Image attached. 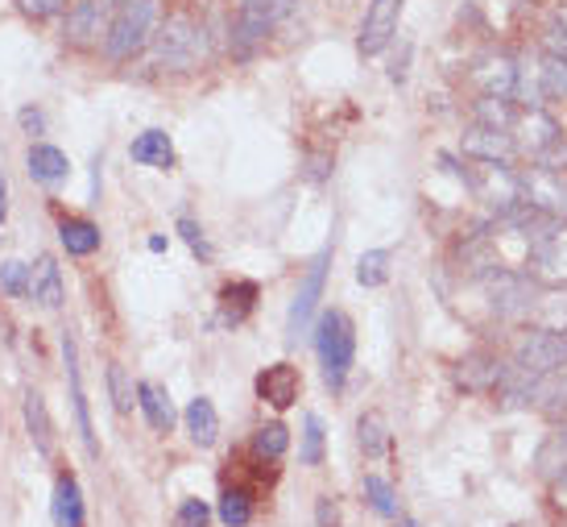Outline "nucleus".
<instances>
[{
	"label": "nucleus",
	"instance_id": "obj_1",
	"mask_svg": "<svg viewBox=\"0 0 567 527\" xmlns=\"http://www.w3.org/2000/svg\"><path fill=\"white\" fill-rule=\"evenodd\" d=\"M154 25H158V4L154 0H116L104 34V55L112 63L137 58L154 42Z\"/></svg>",
	"mask_w": 567,
	"mask_h": 527
},
{
	"label": "nucleus",
	"instance_id": "obj_2",
	"mask_svg": "<svg viewBox=\"0 0 567 527\" xmlns=\"http://www.w3.org/2000/svg\"><path fill=\"white\" fill-rule=\"evenodd\" d=\"M315 353H320V365H323V382H327L332 391H344V382L353 374L356 332H353V320L340 308L320 316V325H315Z\"/></svg>",
	"mask_w": 567,
	"mask_h": 527
},
{
	"label": "nucleus",
	"instance_id": "obj_3",
	"mask_svg": "<svg viewBox=\"0 0 567 527\" xmlns=\"http://www.w3.org/2000/svg\"><path fill=\"white\" fill-rule=\"evenodd\" d=\"M480 287L489 295V308H493L497 320H531L534 308H538V283L531 274L510 271V266H489L480 271Z\"/></svg>",
	"mask_w": 567,
	"mask_h": 527
},
{
	"label": "nucleus",
	"instance_id": "obj_4",
	"mask_svg": "<svg viewBox=\"0 0 567 527\" xmlns=\"http://www.w3.org/2000/svg\"><path fill=\"white\" fill-rule=\"evenodd\" d=\"M154 58L158 67H170V72H191L208 58V30L187 13L166 18L154 34Z\"/></svg>",
	"mask_w": 567,
	"mask_h": 527
},
{
	"label": "nucleus",
	"instance_id": "obj_5",
	"mask_svg": "<svg viewBox=\"0 0 567 527\" xmlns=\"http://www.w3.org/2000/svg\"><path fill=\"white\" fill-rule=\"evenodd\" d=\"M282 21V0H241L232 18V55L253 58Z\"/></svg>",
	"mask_w": 567,
	"mask_h": 527
},
{
	"label": "nucleus",
	"instance_id": "obj_6",
	"mask_svg": "<svg viewBox=\"0 0 567 527\" xmlns=\"http://www.w3.org/2000/svg\"><path fill=\"white\" fill-rule=\"evenodd\" d=\"M567 365V341L559 332H551V328H531L522 341L514 345V365L518 374H526V378H547L555 370H564Z\"/></svg>",
	"mask_w": 567,
	"mask_h": 527
},
{
	"label": "nucleus",
	"instance_id": "obj_7",
	"mask_svg": "<svg viewBox=\"0 0 567 527\" xmlns=\"http://www.w3.org/2000/svg\"><path fill=\"white\" fill-rule=\"evenodd\" d=\"M518 183H522V204L543 212L551 220H567V175L555 171V166L534 163L531 171H518Z\"/></svg>",
	"mask_w": 567,
	"mask_h": 527
},
{
	"label": "nucleus",
	"instance_id": "obj_8",
	"mask_svg": "<svg viewBox=\"0 0 567 527\" xmlns=\"http://www.w3.org/2000/svg\"><path fill=\"white\" fill-rule=\"evenodd\" d=\"M464 179H468V187L477 191V200L489 204L497 217L522 204V183H518V171H510L505 163H477L472 171H464Z\"/></svg>",
	"mask_w": 567,
	"mask_h": 527
},
{
	"label": "nucleus",
	"instance_id": "obj_9",
	"mask_svg": "<svg viewBox=\"0 0 567 527\" xmlns=\"http://www.w3.org/2000/svg\"><path fill=\"white\" fill-rule=\"evenodd\" d=\"M526 274L538 287H567V229L564 224H547V233L534 241L531 257H526Z\"/></svg>",
	"mask_w": 567,
	"mask_h": 527
},
{
	"label": "nucleus",
	"instance_id": "obj_10",
	"mask_svg": "<svg viewBox=\"0 0 567 527\" xmlns=\"http://www.w3.org/2000/svg\"><path fill=\"white\" fill-rule=\"evenodd\" d=\"M510 138H514L518 154H526L534 163H543L551 150L564 142V133L555 125V117H547L543 109H522L514 112V121H510Z\"/></svg>",
	"mask_w": 567,
	"mask_h": 527
},
{
	"label": "nucleus",
	"instance_id": "obj_11",
	"mask_svg": "<svg viewBox=\"0 0 567 527\" xmlns=\"http://www.w3.org/2000/svg\"><path fill=\"white\" fill-rule=\"evenodd\" d=\"M407 0H369L365 18H360V34H356V51L365 58H377L398 34V21H402Z\"/></svg>",
	"mask_w": 567,
	"mask_h": 527
},
{
	"label": "nucleus",
	"instance_id": "obj_12",
	"mask_svg": "<svg viewBox=\"0 0 567 527\" xmlns=\"http://www.w3.org/2000/svg\"><path fill=\"white\" fill-rule=\"evenodd\" d=\"M112 4L116 0H75L67 18H63V37L79 51L100 46L108 34V21H112Z\"/></svg>",
	"mask_w": 567,
	"mask_h": 527
},
{
	"label": "nucleus",
	"instance_id": "obj_13",
	"mask_svg": "<svg viewBox=\"0 0 567 527\" xmlns=\"http://www.w3.org/2000/svg\"><path fill=\"white\" fill-rule=\"evenodd\" d=\"M464 154L472 163H510L518 154L510 129H493V125H472L464 133Z\"/></svg>",
	"mask_w": 567,
	"mask_h": 527
},
{
	"label": "nucleus",
	"instance_id": "obj_14",
	"mask_svg": "<svg viewBox=\"0 0 567 527\" xmlns=\"http://www.w3.org/2000/svg\"><path fill=\"white\" fill-rule=\"evenodd\" d=\"M327 262H332V250H323V254L311 262L299 295H294V304H290V332H294V337H299L302 328L311 325V316H315V304H320V295H323V278H327Z\"/></svg>",
	"mask_w": 567,
	"mask_h": 527
},
{
	"label": "nucleus",
	"instance_id": "obj_15",
	"mask_svg": "<svg viewBox=\"0 0 567 527\" xmlns=\"http://www.w3.org/2000/svg\"><path fill=\"white\" fill-rule=\"evenodd\" d=\"M299 391H302V378L290 362H274L257 374V395H262L269 407H278V411H286L290 403L299 399Z\"/></svg>",
	"mask_w": 567,
	"mask_h": 527
},
{
	"label": "nucleus",
	"instance_id": "obj_16",
	"mask_svg": "<svg viewBox=\"0 0 567 527\" xmlns=\"http://www.w3.org/2000/svg\"><path fill=\"white\" fill-rule=\"evenodd\" d=\"M63 358H67V382H71V407H75V424H79V437L88 444V453L96 457V432H91V416H88V395H84V378H79V353H75V337L63 332Z\"/></svg>",
	"mask_w": 567,
	"mask_h": 527
},
{
	"label": "nucleus",
	"instance_id": "obj_17",
	"mask_svg": "<svg viewBox=\"0 0 567 527\" xmlns=\"http://www.w3.org/2000/svg\"><path fill=\"white\" fill-rule=\"evenodd\" d=\"M472 79H477V88L485 91V96H497V100H514L518 58H510V55H489L477 67V72H472Z\"/></svg>",
	"mask_w": 567,
	"mask_h": 527
},
{
	"label": "nucleus",
	"instance_id": "obj_18",
	"mask_svg": "<svg viewBox=\"0 0 567 527\" xmlns=\"http://www.w3.org/2000/svg\"><path fill=\"white\" fill-rule=\"evenodd\" d=\"M30 295H34L37 308L46 311H58L63 308V271H58V262L51 254H42L30 266Z\"/></svg>",
	"mask_w": 567,
	"mask_h": 527
},
{
	"label": "nucleus",
	"instance_id": "obj_19",
	"mask_svg": "<svg viewBox=\"0 0 567 527\" xmlns=\"http://www.w3.org/2000/svg\"><path fill=\"white\" fill-rule=\"evenodd\" d=\"M501 378H505V365L497 362L493 353H468L456 370V382L464 391H497Z\"/></svg>",
	"mask_w": 567,
	"mask_h": 527
},
{
	"label": "nucleus",
	"instance_id": "obj_20",
	"mask_svg": "<svg viewBox=\"0 0 567 527\" xmlns=\"http://www.w3.org/2000/svg\"><path fill=\"white\" fill-rule=\"evenodd\" d=\"M51 515L58 527H84V519H88V510H84V491H79V482H75L71 473H63V477L54 482Z\"/></svg>",
	"mask_w": 567,
	"mask_h": 527
},
{
	"label": "nucleus",
	"instance_id": "obj_21",
	"mask_svg": "<svg viewBox=\"0 0 567 527\" xmlns=\"http://www.w3.org/2000/svg\"><path fill=\"white\" fill-rule=\"evenodd\" d=\"M25 166H30V175H34L37 183H46V187H58V183L71 175L67 154H63L58 146H46V142L30 146V154H25Z\"/></svg>",
	"mask_w": 567,
	"mask_h": 527
},
{
	"label": "nucleus",
	"instance_id": "obj_22",
	"mask_svg": "<svg viewBox=\"0 0 567 527\" xmlns=\"http://www.w3.org/2000/svg\"><path fill=\"white\" fill-rule=\"evenodd\" d=\"M129 158L137 166H154V171H170L175 166V142L162 129H145L142 138L129 146Z\"/></svg>",
	"mask_w": 567,
	"mask_h": 527
},
{
	"label": "nucleus",
	"instance_id": "obj_23",
	"mask_svg": "<svg viewBox=\"0 0 567 527\" xmlns=\"http://www.w3.org/2000/svg\"><path fill=\"white\" fill-rule=\"evenodd\" d=\"M137 407L145 411L154 432H170L175 428V403H170L166 386H158V382H137Z\"/></svg>",
	"mask_w": 567,
	"mask_h": 527
},
{
	"label": "nucleus",
	"instance_id": "obj_24",
	"mask_svg": "<svg viewBox=\"0 0 567 527\" xmlns=\"http://www.w3.org/2000/svg\"><path fill=\"white\" fill-rule=\"evenodd\" d=\"M182 424H187V437L196 440L199 449H212L215 437H220V416H215V403L212 399H191L187 411H182Z\"/></svg>",
	"mask_w": 567,
	"mask_h": 527
},
{
	"label": "nucleus",
	"instance_id": "obj_25",
	"mask_svg": "<svg viewBox=\"0 0 567 527\" xmlns=\"http://www.w3.org/2000/svg\"><path fill=\"white\" fill-rule=\"evenodd\" d=\"M58 241H63V250L75 257H88L100 250V229L84 217H67L58 224Z\"/></svg>",
	"mask_w": 567,
	"mask_h": 527
},
{
	"label": "nucleus",
	"instance_id": "obj_26",
	"mask_svg": "<svg viewBox=\"0 0 567 527\" xmlns=\"http://www.w3.org/2000/svg\"><path fill=\"white\" fill-rule=\"evenodd\" d=\"M25 428H30V437H34V449L42 457L54 453V424H51V411H46V399L30 391L25 395Z\"/></svg>",
	"mask_w": 567,
	"mask_h": 527
},
{
	"label": "nucleus",
	"instance_id": "obj_27",
	"mask_svg": "<svg viewBox=\"0 0 567 527\" xmlns=\"http://www.w3.org/2000/svg\"><path fill=\"white\" fill-rule=\"evenodd\" d=\"M253 304H257V283H248V278L229 283V287L220 292V320H224V325H241L248 311H253Z\"/></svg>",
	"mask_w": 567,
	"mask_h": 527
},
{
	"label": "nucleus",
	"instance_id": "obj_28",
	"mask_svg": "<svg viewBox=\"0 0 567 527\" xmlns=\"http://www.w3.org/2000/svg\"><path fill=\"white\" fill-rule=\"evenodd\" d=\"M534 72H538V91H543V100H564L567 96V58L547 51V55L534 63Z\"/></svg>",
	"mask_w": 567,
	"mask_h": 527
},
{
	"label": "nucleus",
	"instance_id": "obj_29",
	"mask_svg": "<svg viewBox=\"0 0 567 527\" xmlns=\"http://www.w3.org/2000/svg\"><path fill=\"white\" fill-rule=\"evenodd\" d=\"M356 432H360V449H365V457H373V461H377V457L390 453V428H386V416H381V411L360 416Z\"/></svg>",
	"mask_w": 567,
	"mask_h": 527
},
{
	"label": "nucleus",
	"instance_id": "obj_30",
	"mask_svg": "<svg viewBox=\"0 0 567 527\" xmlns=\"http://www.w3.org/2000/svg\"><path fill=\"white\" fill-rule=\"evenodd\" d=\"M538 473L551 482H564L567 477V428L564 432H551L547 444L538 449Z\"/></svg>",
	"mask_w": 567,
	"mask_h": 527
},
{
	"label": "nucleus",
	"instance_id": "obj_31",
	"mask_svg": "<svg viewBox=\"0 0 567 527\" xmlns=\"http://www.w3.org/2000/svg\"><path fill=\"white\" fill-rule=\"evenodd\" d=\"M220 519H224V527H248V519H253V494L245 486H229L220 494Z\"/></svg>",
	"mask_w": 567,
	"mask_h": 527
},
{
	"label": "nucleus",
	"instance_id": "obj_32",
	"mask_svg": "<svg viewBox=\"0 0 567 527\" xmlns=\"http://www.w3.org/2000/svg\"><path fill=\"white\" fill-rule=\"evenodd\" d=\"M290 449V428L286 424H262L257 432H253V453L257 457H266V461H278V457Z\"/></svg>",
	"mask_w": 567,
	"mask_h": 527
},
{
	"label": "nucleus",
	"instance_id": "obj_33",
	"mask_svg": "<svg viewBox=\"0 0 567 527\" xmlns=\"http://www.w3.org/2000/svg\"><path fill=\"white\" fill-rule=\"evenodd\" d=\"M390 278V250H369L356 262V283L360 287H381Z\"/></svg>",
	"mask_w": 567,
	"mask_h": 527
},
{
	"label": "nucleus",
	"instance_id": "obj_34",
	"mask_svg": "<svg viewBox=\"0 0 567 527\" xmlns=\"http://www.w3.org/2000/svg\"><path fill=\"white\" fill-rule=\"evenodd\" d=\"M365 498H369V507L377 510V515H386V519L398 515V494H393V486L381 473H369V477H365Z\"/></svg>",
	"mask_w": 567,
	"mask_h": 527
},
{
	"label": "nucleus",
	"instance_id": "obj_35",
	"mask_svg": "<svg viewBox=\"0 0 567 527\" xmlns=\"http://www.w3.org/2000/svg\"><path fill=\"white\" fill-rule=\"evenodd\" d=\"M108 395H112V407L121 411V416H129L133 411V382H129V374H124L121 362H108Z\"/></svg>",
	"mask_w": 567,
	"mask_h": 527
},
{
	"label": "nucleus",
	"instance_id": "obj_36",
	"mask_svg": "<svg viewBox=\"0 0 567 527\" xmlns=\"http://www.w3.org/2000/svg\"><path fill=\"white\" fill-rule=\"evenodd\" d=\"M323 461V419L307 416L302 424V465H320Z\"/></svg>",
	"mask_w": 567,
	"mask_h": 527
},
{
	"label": "nucleus",
	"instance_id": "obj_37",
	"mask_svg": "<svg viewBox=\"0 0 567 527\" xmlns=\"http://www.w3.org/2000/svg\"><path fill=\"white\" fill-rule=\"evenodd\" d=\"M0 287L13 295V299H21V295H30V266L25 262H0Z\"/></svg>",
	"mask_w": 567,
	"mask_h": 527
},
{
	"label": "nucleus",
	"instance_id": "obj_38",
	"mask_svg": "<svg viewBox=\"0 0 567 527\" xmlns=\"http://www.w3.org/2000/svg\"><path fill=\"white\" fill-rule=\"evenodd\" d=\"M212 524V507L203 498H182V507L175 515V527H208Z\"/></svg>",
	"mask_w": 567,
	"mask_h": 527
},
{
	"label": "nucleus",
	"instance_id": "obj_39",
	"mask_svg": "<svg viewBox=\"0 0 567 527\" xmlns=\"http://www.w3.org/2000/svg\"><path fill=\"white\" fill-rule=\"evenodd\" d=\"M30 21H51L67 9V0H13Z\"/></svg>",
	"mask_w": 567,
	"mask_h": 527
},
{
	"label": "nucleus",
	"instance_id": "obj_40",
	"mask_svg": "<svg viewBox=\"0 0 567 527\" xmlns=\"http://www.w3.org/2000/svg\"><path fill=\"white\" fill-rule=\"evenodd\" d=\"M178 233H182V241H187V245H191V250H196L199 257H212V250H208V241H203V229H199V224H196L191 217L178 220Z\"/></svg>",
	"mask_w": 567,
	"mask_h": 527
},
{
	"label": "nucleus",
	"instance_id": "obj_41",
	"mask_svg": "<svg viewBox=\"0 0 567 527\" xmlns=\"http://www.w3.org/2000/svg\"><path fill=\"white\" fill-rule=\"evenodd\" d=\"M18 121H21V129H25L30 138L46 129V117H42V112H37V109H21V112H18Z\"/></svg>",
	"mask_w": 567,
	"mask_h": 527
},
{
	"label": "nucleus",
	"instance_id": "obj_42",
	"mask_svg": "<svg viewBox=\"0 0 567 527\" xmlns=\"http://www.w3.org/2000/svg\"><path fill=\"white\" fill-rule=\"evenodd\" d=\"M4 217H9V183L0 175V224H4Z\"/></svg>",
	"mask_w": 567,
	"mask_h": 527
},
{
	"label": "nucleus",
	"instance_id": "obj_43",
	"mask_svg": "<svg viewBox=\"0 0 567 527\" xmlns=\"http://www.w3.org/2000/svg\"><path fill=\"white\" fill-rule=\"evenodd\" d=\"M320 524H323V527H327V524H336V507H332L327 498H323V503H320Z\"/></svg>",
	"mask_w": 567,
	"mask_h": 527
},
{
	"label": "nucleus",
	"instance_id": "obj_44",
	"mask_svg": "<svg viewBox=\"0 0 567 527\" xmlns=\"http://www.w3.org/2000/svg\"><path fill=\"white\" fill-rule=\"evenodd\" d=\"M393 527H419V524H414V519H398Z\"/></svg>",
	"mask_w": 567,
	"mask_h": 527
},
{
	"label": "nucleus",
	"instance_id": "obj_45",
	"mask_svg": "<svg viewBox=\"0 0 567 527\" xmlns=\"http://www.w3.org/2000/svg\"><path fill=\"white\" fill-rule=\"evenodd\" d=\"M559 337H564V341H567V328H564V332H559Z\"/></svg>",
	"mask_w": 567,
	"mask_h": 527
}]
</instances>
